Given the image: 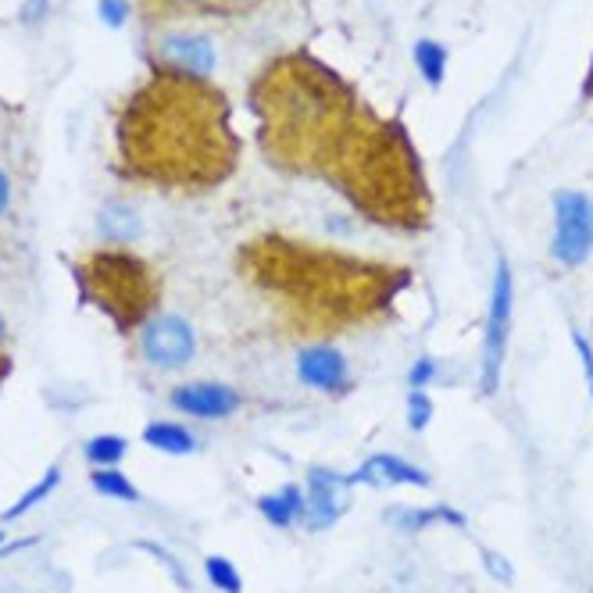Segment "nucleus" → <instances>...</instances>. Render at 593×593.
<instances>
[{"instance_id":"f257e3e1","label":"nucleus","mask_w":593,"mask_h":593,"mask_svg":"<svg viewBox=\"0 0 593 593\" xmlns=\"http://www.w3.org/2000/svg\"><path fill=\"white\" fill-rule=\"evenodd\" d=\"M119 172L140 186L208 194L240 165L229 97L211 79L176 65H154L114 125Z\"/></svg>"},{"instance_id":"f03ea898","label":"nucleus","mask_w":593,"mask_h":593,"mask_svg":"<svg viewBox=\"0 0 593 593\" xmlns=\"http://www.w3.org/2000/svg\"><path fill=\"white\" fill-rule=\"evenodd\" d=\"M237 272L294 337H337L389 318L411 286V268L318 248L283 233L251 237Z\"/></svg>"},{"instance_id":"7ed1b4c3","label":"nucleus","mask_w":593,"mask_h":593,"mask_svg":"<svg viewBox=\"0 0 593 593\" xmlns=\"http://www.w3.org/2000/svg\"><path fill=\"white\" fill-rule=\"evenodd\" d=\"M257 147L286 176L329 179L369 105L308 51L279 54L251 83Z\"/></svg>"},{"instance_id":"20e7f679","label":"nucleus","mask_w":593,"mask_h":593,"mask_svg":"<svg viewBox=\"0 0 593 593\" xmlns=\"http://www.w3.org/2000/svg\"><path fill=\"white\" fill-rule=\"evenodd\" d=\"M326 183L372 226L422 233L432 222V194L408 129L400 119H383L372 108L361 114Z\"/></svg>"},{"instance_id":"39448f33","label":"nucleus","mask_w":593,"mask_h":593,"mask_svg":"<svg viewBox=\"0 0 593 593\" xmlns=\"http://www.w3.org/2000/svg\"><path fill=\"white\" fill-rule=\"evenodd\" d=\"M72 279L79 297L97 308L119 332L143 329L157 315L162 300V279L151 262L125 248H100L83 254L72 265Z\"/></svg>"},{"instance_id":"423d86ee","label":"nucleus","mask_w":593,"mask_h":593,"mask_svg":"<svg viewBox=\"0 0 593 593\" xmlns=\"http://www.w3.org/2000/svg\"><path fill=\"white\" fill-rule=\"evenodd\" d=\"M512 311H515V276L512 265L501 262L494 265V283H490V311H486V332H483V394H497L501 386V369H504V351H508L512 337Z\"/></svg>"},{"instance_id":"0eeeda50","label":"nucleus","mask_w":593,"mask_h":593,"mask_svg":"<svg viewBox=\"0 0 593 593\" xmlns=\"http://www.w3.org/2000/svg\"><path fill=\"white\" fill-rule=\"evenodd\" d=\"M593 254V200L586 194L561 190L554 197L551 257L565 268H580Z\"/></svg>"},{"instance_id":"6e6552de","label":"nucleus","mask_w":593,"mask_h":593,"mask_svg":"<svg viewBox=\"0 0 593 593\" xmlns=\"http://www.w3.org/2000/svg\"><path fill=\"white\" fill-rule=\"evenodd\" d=\"M140 351L154 369H165V372L190 365L197 354L194 326L179 315H154L151 322L140 329Z\"/></svg>"},{"instance_id":"1a4fd4ad","label":"nucleus","mask_w":593,"mask_h":593,"mask_svg":"<svg viewBox=\"0 0 593 593\" xmlns=\"http://www.w3.org/2000/svg\"><path fill=\"white\" fill-rule=\"evenodd\" d=\"M297 375L304 386L318 389V394L340 397L351 389V369H347V358L329 343H308L297 354Z\"/></svg>"},{"instance_id":"9d476101","label":"nucleus","mask_w":593,"mask_h":593,"mask_svg":"<svg viewBox=\"0 0 593 593\" xmlns=\"http://www.w3.org/2000/svg\"><path fill=\"white\" fill-rule=\"evenodd\" d=\"M172 408H179L194 418H229L240 408V394L226 383H186L172 389Z\"/></svg>"},{"instance_id":"9b49d317","label":"nucleus","mask_w":593,"mask_h":593,"mask_svg":"<svg viewBox=\"0 0 593 593\" xmlns=\"http://www.w3.org/2000/svg\"><path fill=\"white\" fill-rule=\"evenodd\" d=\"M136 4L147 22H172V19H197V14H215V19L248 14L262 0H136Z\"/></svg>"},{"instance_id":"f8f14e48","label":"nucleus","mask_w":593,"mask_h":593,"mask_svg":"<svg viewBox=\"0 0 593 593\" xmlns=\"http://www.w3.org/2000/svg\"><path fill=\"white\" fill-rule=\"evenodd\" d=\"M311 494L304 497V526L308 529H329L340 518L343 504H340V486H347V475H337L329 469H311L308 475Z\"/></svg>"},{"instance_id":"ddd939ff","label":"nucleus","mask_w":593,"mask_h":593,"mask_svg":"<svg viewBox=\"0 0 593 593\" xmlns=\"http://www.w3.org/2000/svg\"><path fill=\"white\" fill-rule=\"evenodd\" d=\"M347 483H369V486H429V475L422 469L408 465L397 454H375L361 465L354 475H347Z\"/></svg>"},{"instance_id":"4468645a","label":"nucleus","mask_w":593,"mask_h":593,"mask_svg":"<svg viewBox=\"0 0 593 593\" xmlns=\"http://www.w3.org/2000/svg\"><path fill=\"white\" fill-rule=\"evenodd\" d=\"M257 512H262L272 526L290 529L297 518L304 515V494L297 486H283V490H276V494L257 497Z\"/></svg>"},{"instance_id":"2eb2a0df","label":"nucleus","mask_w":593,"mask_h":593,"mask_svg":"<svg viewBox=\"0 0 593 593\" xmlns=\"http://www.w3.org/2000/svg\"><path fill=\"white\" fill-rule=\"evenodd\" d=\"M143 440H147L154 451H165V454H194L197 451L194 432L179 422H151L143 429Z\"/></svg>"},{"instance_id":"dca6fc26","label":"nucleus","mask_w":593,"mask_h":593,"mask_svg":"<svg viewBox=\"0 0 593 593\" xmlns=\"http://www.w3.org/2000/svg\"><path fill=\"white\" fill-rule=\"evenodd\" d=\"M168 54L176 68H186V72H197V76H205V72H211L215 65V51L208 47V40L200 36H186V40H172L168 43Z\"/></svg>"},{"instance_id":"f3484780","label":"nucleus","mask_w":593,"mask_h":593,"mask_svg":"<svg viewBox=\"0 0 593 593\" xmlns=\"http://www.w3.org/2000/svg\"><path fill=\"white\" fill-rule=\"evenodd\" d=\"M125 451H129L125 437H114V432H105V437L86 440V447H83L86 461H90V465H97V469H114V465H119V461L125 458Z\"/></svg>"},{"instance_id":"a211bd4d","label":"nucleus","mask_w":593,"mask_h":593,"mask_svg":"<svg viewBox=\"0 0 593 593\" xmlns=\"http://www.w3.org/2000/svg\"><path fill=\"white\" fill-rule=\"evenodd\" d=\"M100 233H105L108 240H114V243L136 240L140 237V219L129 208L111 205V208L100 211Z\"/></svg>"},{"instance_id":"6ab92c4d","label":"nucleus","mask_w":593,"mask_h":593,"mask_svg":"<svg viewBox=\"0 0 593 593\" xmlns=\"http://www.w3.org/2000/svg\"><path fill=\"white\" fill-rule=\"evenodd\" d=\"M57 483H62V469H57V465H51V469H47V475H43V480H40L36 486H29L25 494H22V501H14L11 508H8L4 515H0V518H4V523H11V518H22L29 508H36V504H40L43 497H47Z\"/></svg>"},{"instance_id":"aec40b11","label":"nucleus","mask_w":593,"mask_h":593,"mask_svg":"<svg viewBox=\"0 0 593 593\" xmlns=\"http://www.w3.org/2000/svg\"><path fill=\"white\" fill-rule=\"evenodd\" d=\"M90 486L97 490V494L114 497V501H140V490L129 483L122 472H114V469H97V472H90Z\"/></svg>"},{"instance_id":"412c9836","label":"nucleus","mask_w":593,"mask_h":593,"mask_svg":"<svg viewBox=\"0 0 593 593\" xmlns=\"http://www.w3.org/2000/svg\"><path fill=\"white\" fill-rule=\"evenodd\" d=\"M415 65L422 68V76L429 86H440L443 83V65H447V54L440 43L432 40H418L415 43Z\"/></svg>"},{"instance_id":"4be33fe9","label":"nucleus","mask_w":593,"mask_h":593,"mask_svg":"<svg viewBox=\"0 0 593 593\" xmlns=\"http://www.w3.org/2000/svg\"><path fill=\"white\" fill-rule=\"evenodd\" d=\"M400 529H426L432 523H451V526H465V518L451 508H429V512H394Z\"/></svg>"},{"instance_id":"5701e85b","label":"nucleus","mask_w":593,"mask_h":593,"mask_svg":"<svg viewBox=\"0 0 593 593\" xmlns=\"http://www.w3.org/2000/svg\"><path fill=\"white\" fill-rule=\"evenodd\" d=\"M205 572H208V580L219 586L222 593H240V590H243L240 572L233 569V561H229V558H219V554L208 558V561H205Z\"/></svg>"},{"instance_id":"b1692460","label":"nucleus","mask_w":593,"mask_h":593,"mask_svg":"<svg viewBox=\"0 0 593 593\" xmlns=\"http://www.w3.org/2000/svg\"><path fill=\"white\" fill-rule=\"evenodd\" d=\"M429 418H432L429 394H426V389H411V394H408V426L418 432V429L429 426Z\"/></svg>"},{"instance_id":"393cba45","label":"nucleus","mask_w":593,"mask_h":593,"mask_svg":"<svg viewBox=\"0 0 593 593\" xmlns=\"http://www.w3.org/2000/svg\"><path fill=\"white\" fill-rule=\"evenodd\" d=\"M432 375H437V361L432 358H418L415 365H411V372H408V383H411V389H422Z\"/></svg>"},{"instance_id":"a878e982","label":"nucleus","mask_w":593,"mask_h":593,"mask_svg":"<svg viewBox=\"0 0 593 593\" xmlns=\"http://www.w3.org/2000/svg\"><path fill=\"white\" fill-rule=\"evenodd\" d=\"M483 561H486V572L494 575V580H501V583H512V575H515V572H512V565H508V561H504L501 554H490V551H486V554H483Z\"/></svg>"},{"instance_id":"bb28decb","label":"nucleus","mask_w":593,"mask_h":593,"mask_svg":"<svg viewBox=\"0 0 593 593\" xmlns=\"http://www.w3.org/2000/svg\"><path fill=\"white\" fill-rule=\"evenodd\" d=\"M100 14H105L108 25L125 22V0H100Z\"/></svg>"},{"instance_id":"cd10ccee","label":"nucleus","mask_w":593,"mask_h":593,"mask_svg":"<svg viewBox=\"0 0 593 593\" xmlns=\"http://www.w3.org/2000/svg\"><path fill=\"white\" fill-rule=\"evenodd\" d=\"M8 205H11V183H8L4 172H0V215L8 211Z\"/></svg>"},{"instance_id":"c85d7f7f","label":"nucleus","mask_w":593,"mask_h":593,"mask_svg":"<svg viewBox=\"0 0 593 593\" xmlns=\"http://www.w3.org/2000/svg\"><path fill=\"white\" fill-rule=\"evenodd\" d=\"M8 372H11V358H8L4 351H0V383L8 380Z\"/></svg>"},{"instance_id":"c756f323","label":"nucleus","mask_w":593,"mask_h":593,"mask_svg":"<svg viewBox=\"0 0 593 593\" xmlns=\"http://www.w3.org/2000/svg\"><path fill=\"white\" fill-rule=\"evenodd\" d=\"M583 94L593 100V65H590V76H586V86H583Z\"/></svg>"},{"instance_id":"7c9ffc66","label":"nucleus","mask_w":593,"mask_h":593,"mask_svg":"<svg viewBox=\"0 0 593 593\" xmlns=\"http://www.w3.org/2000/svg\"><path fill=\"white\" fill-rule=\"evenodd\" d=\"M4 337H8V326H4V315H0V343H4Z\"/></svg>"},{"instance_id":"2f4dec72","label":"nucleus","mask_w":593,"mask_h":593,"mask_svg":"<svg viewBox=\"0 0 593 593\" xmlns=\"http://www.w3.org/2000/svg\"><path fill=\"white\" fill-rule=\"evenodd\" d=\"M590 386H593V375H590Z\"/></svg>"},{"instance_id":"473e14b6","label":"nucleus","mask_w":593,"mask_h":593,"mask_svg":"<svg viewBox=\"0 0 593 593\" xmlns=\"http://www.w3.org/2000/svg\"><path fill=\"white\" fill-rule=\"evenodd\" d=\"M0 543H4V537H0Z\"/></svg>"}]
</instances>
